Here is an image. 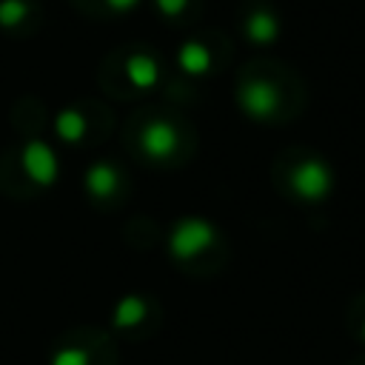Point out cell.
<instances>
[{"instance_id":"1","label":"cell","mask_w":365,"mask_h":365,"mask_svg":"<svg viewBox=\"0 0 365 365\" xmlns=\"http://www.w3.org/2000/svg\"><path fill=\"white\" fill-rule=\"evenodd\" d=\"M331 185H334L331 182V171L319 160H305V163H299L291 171V188H294V194L302 197V200H308V202H317V200L328 197Z\"/></svg>"},{"instance_id":"2","label":"cell","mask_w":365,"mask_h":365,"mask_svg":"<svg viewBox=\"0 0 365 365\" xmlns=\"http://www.w3.org/2000/svg\"><path fill=\"white\" fill-rule=\"evenodd\" d=\"M211 242H214V228L205 220H182L171 231L168 248H171L174 257L185 259V257H194V254L205 251Z\"/></svg>"},{"instance_id":"3","label":"cell","mask_w":365,"mask_h":365,"mask_svg":"<svg viewBox=\"0 0 365 365\" xmlns=\"http://www.w3.org/2000/svg\"><path fill=\"white\" fill-rule=\"evenodd\" d=\"M240 106H242V111L248 117L265 120V117L277 114V108H279V91L268 80H248L240 88Z\"/></svg>"},{"instance_id":"4","label":"cell","mask_w":365,"mask_h":365,"mask_svg":"<svg viewBox=\"0 0 365 365\" xmlns=\"http://www.w3.org/2000/svg\"><path fill=\"white\" fill-rule=\"evenodd\" d=\"M177 143H180L177 128L171 123H165V120H154V123H148L143 128V151L148 157H154V160L171 157L177 151Z\"/></svg>"},{"instance_id":"5","label":"cell","mask_w":365,"mask_h":365,"mask_svg":"<svg viewBox=\"0 0 365 365\" xmlns=\"http://www.w3.org/2000/svg\"><path fill=\"white\" fill-rule=\"evenodd\" d=\"M23 168L29 171V177L40 185H51V180L57 177V160L51 154V148L40 140L29 143L23 151Z\"/></svg>"},{"instance_id":"6","label":"cell","mask_w":365,"mask_h":365,"mask_svg":"<svg viewBox=\"0 0 365 365\" xmlns=\"http://www.w3.org/2000/svg\"><path fill=\"white\" fill-rule=\"evenodd\" d=\"M125 77L131 80L134 88H151V86H157V80H160V66H157V60L148 57V54H134V57H128V63H125Z\"/></svg>"},{"instance_id":"7","label":"cell","mask_w":365,"mask_h":365,"mask_svg":"<svg viewBox=\"0 0 365 365\" xmlns=\"http://www.w3.org/2000/svg\"><path fill=\"white\" fill-rule=\"evenodd\" d=\"M117 171L108 165V163H97V165H91L88 168V174H86V191L91 194V197H97V200H106V197H111L114 194V188H117Z\"/></svg>"},{"instance_id":"8","label":"cell","mask_w":365,"mask_h":365,"mask_svg":"<svg viewBox=\"0 0 365 365\" xmlns=\"http://www.w3.org/2000/svg\"><path fill=\"white\" fill-rule=\"evenodd\" d=\"M245 34L251 43H259V46H268L277 40L279 34V23L271 11H254L248 20H245Z\"/></svg>"},{"instance_id":"9","label":"cell","mask_w":365,"mask_h":365,"mask_svg":"<svg viewBox=\"0 0 365 365\" xmlns=\"http://www.w3.org/2000/svg\"><path fill=\"white\" fill-rule=\"evenodd\" d=\"M177 63H180V68H182L185 74H205V71L211 68V51H208L202 43L188 40V43H182V48H180Z\"/></svg>"},{"instance_id":"10","label":"cell","mask_w":365,"mask_h":365,"mask_svg":"<svg viewBox=\"0 0 365 365\" xmlns=\"http://www.w3.org/2000/svg\"><path fill=\"white\" fill-rule=\"evenodd\" d=\"M54 128H57V134L63 137V140H68V143H74V140H80L83 137V131H86V120H83V114L80 111H63L60 117H57V123H54Z\"/></svg>"},{"instance_id":"11","label":"cell","mask_w":365,"mask_h":365,"mask_svg":"<svg viewBox=\"0 0 365 365\" xmlns=\"http://www.w3.org/2000/svg\"><path fill=\"white\" fill-rule=\"evenodd\" d=\"M143 314H145V302L140 297H125L114 311V322L117 325H134L143 319Z\"/></svg>"},{"instance_id":"12","label":"cell","mask_w":365,"mask_h":365,"mask_svg":"<svg viewBox=\"0 0 365 365\" xmlns=\"http://www.w3.org/2000/svg\"><path fill=\"white\" fill-rule=\"evenodd\" d=\"M29 17V3L26 0H0V26L14 29Z\"/></svg>"},{"instance_id":"13","label":"cell","mask_w":365,"mask_h":365,"mask_svg":"<svg viewBox=\"0 0 365 365\" xmlns=\"http://www.w3.org/2000/svg\"><path fill=\"white\" fill-rule=\"evenodd\" d=\"M51 365H88V359H86L83 351H77V348H66V351H60V354L51 359Z\"/></svg>"},{"instance_id":"14","label":"cell","mask_w":365,"mask_h":365,"mask_svg":"<svg viewBox=\"0 0 365 365\" xmlns=\"http://www.w3.org/2000/svg\"><path fill=\"white\" fill-rule=\"evenodd\" d=\"M157 3V9L165 14V17H174V14H180L185 6H188V0H154Z\"/></svg>"},{"instance_id":"15","label":"cell","mask_w":365,"mask_h":365,"mask_svg":"<svg viewBox=\"0 0 365 365\" xmlns=\"http://www.w3.org/2000/svg\"><path fill=\"white\" fill-rule=\"evenodd\" d=\"M137 3H140V0H106V6L114 9V11H131Z\"/></svg>"},{"instance_id":"16","label":"cell","mask_w":365,"mask_h":365,"mask_svg":"<svg viewBox=\"0 0 365 365\" xmlns=\"http://www.w3.org/2000/svg\"><path fill=\"white\" fill-rule=\"evenodd\" d=\"M362 336H365V325H362Z\"/></svg>"}]
</instances>
